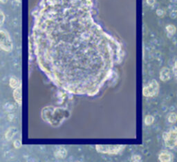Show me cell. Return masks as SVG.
<instances>
[{"label": "cell", "mask_w": 177, "mask_h": 162, "mask_svg": "<svg viewBox=\"0 0 177 162\" xmlns=\"http://www.w3.org/2000/svg\"><path fill=\"white\" fill-rule=\"evenodd\" d=\"M163 139L165 145L169 149H174L177 146V127L173 126L163 133Z\"/></svg>", "instance_id": "1"}, {"label": "cell", "mask_w": 177, "mask_h": 162, "mask_svg": "<svg viewBox=\"0 0 177 162\" xmlns=\"http://www.w3.org/2000/svg\"><path fill=\"white\" fill-rule=\"evenodd\" d=\"M159 91V83L156 79H152L143 88V95L146 97H152L157 95Z\"/></svg>", "instance_id": "2"}, {"label": "cell", "mask_w": 177, "mask_h": 162, "mask_svg": "<svg viewBox=\"0 0 177 162\" xmlns=\"http://www.w3.org/2000/svg\"><path fill=\"white\" fill-rule=\"evenodd\" d=\"M1 39H0V46L4 51L9 52L13 49V42L11 38L6 31L2 30L0 31Z\"/></svg>", "instance_id": "3"}, {"label": "cell", "mask_w": 177, "mask_h": 162, "mask_svg": "<svg viewBox=\"0 0 177 162\" xmlns=\"http://www.w3.org/2000/svg\"><path fill=\"white\" fill-rule=\"evenodd\" d=\"M125 148V146H105L96 145V148L99 153L107 154H117Z\"/></svg>", "instance_id": "4"}, {"label": "cell", "mask_w": 177, "mask_h": 162, "mask_svg": "<svg viewBox=\"0 0 177 162\" xmlns=\"http://www.w3.org/2000/svg\"><path fill=\"white\" fill-rule=\"evenodd\" d=\"M173 159V154L168 150H163L158 155V160L161 162H171Z\"/></svg>", "instance_id": "5"}, {"label": "cell", "mask_w": 177, "mask_h": 162, "mask_svg": "<svg viewBox=\"0 0 177 162\" xmlns=\"http://www.w3.org/2000/svg\"><path fill=\"white\" fill-rule=\"evenodd\" d=\"M172 76L171 70L168 67H163L161 69L160 71V79L162 82H167V81L170 80Z\"/></svg>", "instance_id": "6"}, {"label": "cell", "mask_w": 177, "mask_h": 162, "mask_svg": "<svg viewBox=\"0 0 177 162\" xmlns=\"http://www.w3.org/2000/svg\"><path fill=\"white\" fill-rule=\"evenodd\" d=\"M13 97L15 100L16 101V102L21 105V104H22V88H21V86L15 88L13 91Z\"/></svg>", "instance_id": "7"}, {"label": "cell", "mask_w": 177, "mask_h": 162, "mask_svg": "<svg viewBox=\"0 0 177 162\" xmlns=\"http://www.w3.org/2000/svg\"><path fill=\"white\" fill-rule=\"evenodd\" d=\"M165 30H166V32H167V34H168V37L170 38L174 35V34L176 33V27L173 24H169L168 26H166Z\"/></svg>", "instance_id": "8"}, {"label": "cell", "mask_w": 177, "mask_h": 162, "mask_svg": "<svg viewBox=\"0 0 177 162\" xmlns=\"http://www.w3.org/2000/svg\"><path fill=\"white\" fill-rule=\"evenodd\" d=\"M9 85L10 87L13 88H15V89L21 86L20 81L18 80L17 78L15 76L10 77V81H9Z\"/></svg>", "instance_id": "9"}, {"label": "cell", "mask_w": 177, "mask_h": 162, "mask_svg": "<svg viewBox=\"0 0 177 162\" xmlns=\"http://www.w3.org/2000/svg\"><path fill=\"white\" fill-rule=\"evenodd\" d=\"M15 133H16V129H15V128H10V129L7 130L5 137H6L7 140L9 141L13 139V137H14Z\"/></svg>", "instance_id": "10"}, {"label": "cell", "mask_w": 177, "mask_h": 162, "mask_svg": "<svg viewBox=\"0 0 177 162\" xmlns=\"http://www.w3.org/2000/svg\"><path fill=\"white\" fill-rule=\"evenodd\" d=\"M168 121L170 123V124H175L177 122V114L174 112H171V113L168 114Z\"/></svg>", "instance_id": "11"}, {"label": "cell", "mask_w": 177, "mask_h": 162, "mask_svg": "<svg viewBox=\"0 0 177 162\" xmlns=\"http://www.w3.org/2000/svg\"><path fill=\"white\" fill-rule=\"evenodd\" d=\"M154 122V117L150 114H148L145 118V124L147 126H150V125L152 124Z\"/></svg>", "instance_id": "12"}, {"label": "cell", "mask_w": 177, "mask_h": 162, "mask_svg": "<svg viewBox=\"0 0 177 162\" xmlns=\"http://www.w3.org/2000/svg\"><path fill=\"white\" fill-rule=\"evenodd\" d=\"M56 153H57V154H56L57 156H58V157H60V158H64V157H65V156L67 155V151L63 148H59V150H57Z\"/></svg>", "instance_id": "13"}, {"label": "cell", "mask_w": 177, "mask_h": 162, "mask_svg": "<svg viewBox=\"0 0 177 162\" xmlns=\"http://www.w3.org/2000/svg\"><path fill=\"white\" fill-rule=\"evenodd\" d=\"M13 145L16 148H19L22 146V142H21L20 139H16L15 140V142H13Z\"/></svg>", "instance_id": "14"}, {"label": "cell", "mask_w": 177, "mask_h": 162, "mask_svg": "<svg viewBox=\"0 0 177 162\" xmlns=\"http://www.w3.org/2000/svg\"><path fill=\"white\" fill-rule=\"evenodd\" d=\"M140 160H141V157L139 155L132 156V157L131 159L132 161H140Z\"/></svg>", "instance_id": "15"}, {"label": "cell", "mask_w": 177, "mask_h": 162, "mask_svg": "<svg viewBox=\"0 0 177 162\" xmlns=\"http://www.w3.org/2000/svg\"><path fill=\"white\" fill-rule=\"evenodd\" d=\"M172 72L174 73V76H175L176 77H177V60L175 62V63H174V66H173Z\"/></svg>", "instance_id": "16"}, {"label": "cell", "mask_w": 177, "mask_h": 162, "mask_svg": "<svg viewBox=\"0 0 177 162\" xmlns=\"http://www.w3.org/2000/svg\"><path fill=\"white\" fill-rule=\"evenodd\" d=\"M156 13H157V15H158V16H159V17H162L163 15H164V14H165V11L163 9H157V11H156Z\"/></svg>", "instance_id": "17"}, {"label": "cell", "mask_w": 177, "mask_h": 162, "mask_svg": "<svg viewBox=\"0 0 177 162\" xmlns=\"http://www.w3.org/2000/svg\"><path fill=\"white\" fill-rule=\"evenodd\" d=\"M0 16H1V26H2L5 20V15L2 11H1V15H0Z\"/></svg>", "instance_id": "18"}, {"label": "cell", "mask_w": 177, "mask_h": 162, "mask_svg": "<svg viewBox=\"0 0 177 162\" xmlns=\"http://www.w3.org/2000/svg\"><path fill=\"white\" fill-rule=\"evenodd\" d=\"M146 2L149 6H153L155 4L156 0H146Z\"/></svg>", "instance_id": "19"}, {"label": "cell", "mask_w": 177, "mask_h": 162, "mask_svg": "<svg viewBox=\"0 0 177 162\" xmlns=\"http://www.w3.org/2000/svg\"><path fill=\"white\" fill-rule=\"evenodd\" d=\"M1 2H2V3H6V2H7V0H1Z\"/></svg>", "instance_id": "20"}, {"label": "cell", "mask_w": 177, "mask_h": 162, "mask_svg": "<svg viewBox=\"0 0 177 162\" xmlns=\"http://www.w3.org/2000/svg\"><path fill=\"white\" fill-rule=\"evenodd\" d=\"M176 78H177V77H176Z\"/></svg>", "instance_id": "21"}]
</instances>
